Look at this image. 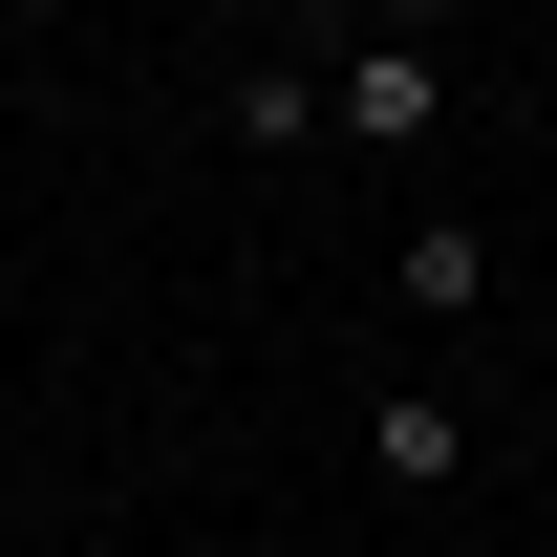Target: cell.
<instances>
[{"label":"cell","mask_w":557,"mask_h":557,"mask_svg":"<svg viewBox=\"0 0 557 557\" xmlns=\"http://www.w3.org/2000/svg\"><path fill=\"white\" fill-rule=\"evenodd\" d=\"M386 300H408V322H493V236L472 214H408V236H386Z\"/></svg>","instance_id":"3957f363"},{"label":"cell","mask_w":557,"mask_h":557,"mask_svg":"<svg viewBox=\"0 0 557 557\" xmlns=\"http://www.w3.org/2000/svg\"><path fill=\"white\" fill-rule=\"evenodd\" d=\"M214 129L258 150V172H300V150H322V65H300V44H258V65H236V108H214Z\"/></svg>","instance_id":"277c9868"},{"label":"cell","mask_w":557,"mask_h":557,"mask_svg":"<svg viewBox=\"0 0 557 557\" xmlns=\"http://www.w3.org/2000/svg\"><path fill=\"white\" fill-rule=\"evenodd\" d=\"M429 129H450V44L344 22V65H322V150H429Z\"/></svg>","instance_id":"6da1fadb"},{"label":"cell","mask_w":557,"mask_h":557,"mask_svg":"<svg viewBox=\"0 0 557 557\" xmlns=\"http://www.w3.org/2000/svg\"><path fill=\"white\" fill-rule=\"evenodd\" d=\"M322 557H386V536H322Z\"/></svg>","instance_id":"8992f818"},{"label":"cell","mask_w":557,"mask_h":557,"mask_svg":"<svg viewBox=\"0 0 557 557\" xmlns=\"http://www.w3.org/2000/svg\"><path fill=\"white\" fill-rule=\"evenodd\" d=\"M344 22H386V44H450V22H472V0H344Z\"/></svg>","instance_id":"5b68a950"},{"label":"cell","mask_w":557,"mask_h":557,"mask_svg":"<svg viewBox=\"0 0 557 557\" xmlns=\"http://www.w3.org/2000/svg\"><path fill=\"white\" fill-rule=\"evenodd\" d=\"M450 472H472V429H450V386H386V408H364V493L408 515V493H450Z\"/></svg>","instance_id":"7a4b0ae2"}]
</instances>
